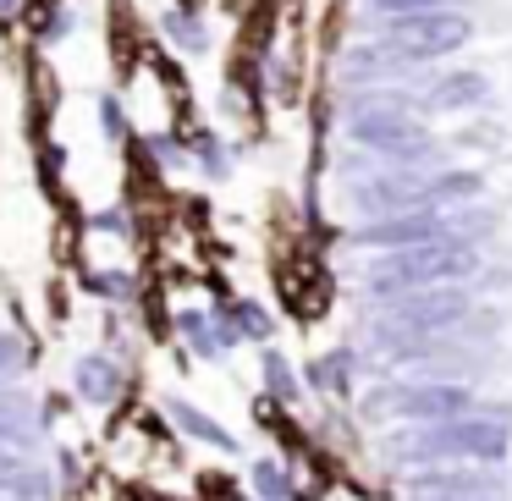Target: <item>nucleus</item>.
Here are the masks:
<instances>
[{
    "instance_id": "obj_1",
    "label": "nucleus",
    "mask_w": 512,
    "mask_h": 501,
    "mask_svg": "<svg viewBox=\"0 0 512 501\" xmlns=\"http://www.w3.org/2000/svg\"><path fill=\"white\" fill-rule=\"evenodd\" d=\"M479 270V254L457 237H441V243H419V248H397L375 265L369 276V292L375 298H402V292H424V287H446V281H463Z\"/></svg>"
},
{
    "instance_id": "obj_2",
    "label": "nucleus",
    "mask_w": 512,
    "mask_h": 501,
    "mask_svg": "<svg viewBox=\"0 0 512 501\" xmlns=\"http://www.w3.org/2000/svg\"><path fill=\"white\" fill-rule=\"evenodd\" d=\"M507 446H512L507 419H496V413H457L441 430L419 435L413 452L419 457H463V463H501Z\"/></svg>"
},
{
    "instance_id": "obj_3",
    "label": "nucleus",
    "mask_w": 512,
    "mask_h": 501,
    "mask_svg": "<svg viewBox=\"0 0 512 501\" xmlns=\"http://www.w3.org/2000/svg\"><path fill=\"white\" fill-rule=\"evenodd\" d=\"M468 314V298L452 287H424V292H408L386 320L375 325V342L397 347V342H424V336H441L452 331L457 320Z\"/></svg>"
},
{
    "instance_id": "obj_4",
    "label": "nucleus",
    "mask_w": 512,
    "mask_h": 501,
    "mask_svg": "<svg viewBox=\"0 0 512 501\" xmlns=\"http://www.w3.org/2000/svg\"><path fill=\"white\" fill-rule=\"evenodd\" d=\"M468 17L452 12V6H435V12H408V17H391L386 28V45L397 50L402 61H441L452 50L468 45Z\"/></svg>"
},
{
    "instance_id": "obj_5",
    "label": "nucleus",
    "mask_w": 512,
    "mask_h": 501,
    "mask_svg": "<svg viewBox=\"0 0 512 501\" xmlns=\"http://www.w3.org/2000/svg\"><path fill=\"white\" fill-rule=\"evenodd\" d=\"M353 138L364 149H380V155L391 160H419L430 155V133H424L419 122H413L408 111H402V100H380V105H364V111L353 116Z\"/></svg>"
},
{
    "instance_id": "obj_6",
    "label": "nucleus",
    "mask_w": 512,
    "mask_h": 501,
    "mask_svg": "<svg viewBox=\"0 0 512 501\" xmlns=\"http://www.w3.org/2000/svg\"><path fill=\"white\" fill-rule=\"evenodd\" d=\"M463 226L468 221H446V215H430V210H408V215H391V221L364 226L358 243H369V248H419V243H441V237H457V243H463Z\"/></svg>"
},
{
    "instance_id": "obj_7",
    "label": "nucleus",
    "mask_w": 512,
    "mask_h": 501,
    "mask_svg": "<svg viewBox=\"0 0 512 501\" xmlns=\"http://www.w3.org/2000/svg\"><path fill=\"white\" fill-rule=\"evenodd\" d=\"M391 408L408 413V419H457V413H468L474 402H468L463 386H413V391H397Z\"/></svg>"
},
{
    "instance_id": "obj_8",
    "label": "nucleus",
    "mask_w": 512,
    "mask_h": 501,
    "mask_svg": "<svg viewBox=\"0 0 512 501\" xmlns=\"http://www.w3.org/2000/svg\"><path fill=\"white\" fill-rule=\"evenodd\" d=\"M479 100H485V78L479 72H446L430 89V111H468Z\"/></svg>"
},
{
    "instance_id": "obj_9",
    "label": "nucleus",
    "mask_w": 512,
    "mask_h": 501,
    "mask_svg": "<svg viewBox=\"0 0 512 501\" xmlns=\"http://www.w3.org/2000/svg\"><path fill=\"white\" fill-rule=\"evenodd\" d=\"M50 496H56V485H50L45 463H34V468H23V474L0 479V501H50Z\"/></svg>"
},
{
    "instance_id": "obj_10",
    "label": "nucleus",
    "mask_w": 512,
    "mask_h": 501,
    "mask_svg": "<svg viewBox=\"0 0 512 501\" xmlns=\"http://www.w3.org/2000/svg\"><path fill=\"white\" fill-rule=\"evenodd\" d=\"M39 463V446L28 430H12V435H0V479L6 474H23V468Z\"/></svg>"
},
{
    "instance_id": "obj_11",
    "label": "nucleus",
    "mask_w": 512,
    "mask_h": 501,
    "mask_svg": "<svg viewBox=\"0 0 512 501\" xmlns=\"http://www.w3.org/2000/svg\"><path fill=\"white\" fill-rule=\"evenodd\" d=\"M12 430H34V402L23 391H0V435Z\"/></svg>"
},
{
    "instance_id": "obj_12",
    "label": "nucleus",
    "mask_w": 512,
    "mask_h": 501,
    "mask_svg": "<svg viewBox=\"0 0 512 501\" xmlns=\"http://www.w3.org/2000/svg\"><path fill=\"white\" fill-rule=\"evenodd\" d=\"M78 386L89 391V397H100V402H105V397H116V369L105 364V358H89V364L78 369Z\"/></svg>"
},
{
    "instance_id": "obj_13",
    "label": "nucleus",
    "mask_w": 512,
    "mask_h": 501,
    "mask_svg": "<svg viewBox=\"0 0 512 501\" xmlns=\"http://www.w3.org/2000/svg\"><path fill=\"white\" fill-rule=\"evenodd\" d=\"M171 408H177V419H182V424H188V430H193V435H204V441H210V446H221V452H232V435H226V430H221V424H210V419H199V413H193V408H188V402H171Z\"/></svg>"
},
{
    "instance_id": "obj_14",
    "label": "nucleus",
    "mask_w": 512,
    "mask_h": 501,
    "mask_svg": "<svg viewBox=\"0 0 512 501\" xmlns=\"http://www.w3.org/2000/svg\"><path fill=\"white\" fill-rule=\"evenodd\" d=\"M23 364H28V347H23V336H0V380H6V375H17Z\"/></svg>"
},
{
    "instance_id": "obj_15",
    "label": "nucleus",
    "mask_w": 512,
    "mask_h": 501,
    "mask_svg": "<svg viewBox=\"0 0 512 501\" xmlns=\"http://www.w3.org/2000/svg\"><path fill=\"white\" fill-rule=\"evenodd\" d=\"M375 12L386 17H408V12H435V6H446V0H369Z\"/></svg>"
},
{
    "instance_id": "obj_16",
    "label": "nucleus",
    "mask_w": 512,
    "mask_h": 501,
    "mask_svg": "<svg viewBox=\"0 0 512 501\" xmlns=\"http://www.w3.org/2000/svg\"><path fill=\"white\" fill-rule=\"evenodd\" d=\"M166 23H171V34H177V39H182V45H193V50H199V45H204V34H199V23H193V17H188V12H171V17H166Z\"/></svg>"
},
{
    "instance_id": "obj_17",
    "label": "nucleus",
    "mask_w": 512,
    "mask_h": 501,
    "mask_svg": "<svg viewBox=\"0 0 512 501\" xmlns=\"http://www.w3.org/2000/svg\"><path fill=\"white\" fill-rule=\"evenodd\" d=\"M237 331H248V336H265V331H270V320L254 309V303H243V309H237Z\"/></svg>"
},
{
    "instance_id": "obj_18",
    "label": "nucleus",
    "mask_w": 512,
    "mask_h": 501,
    "mask_svg": "<svg viewBox=\"0 0 512 501\" xmlns=\"http://www.w3.org/2000/svg\"><path fill=\"white\" fill-rule=\"evenodd\" d=\"M12 6H17V0H0V12H12Z\"/></svg>"
}]
</instances>
